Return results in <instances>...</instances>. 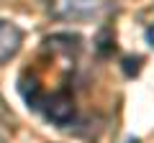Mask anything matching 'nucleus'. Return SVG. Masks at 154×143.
Listing matches in <instances>:
<instances>
[{
  "label": "nucleus",
  "mask_w": 154,
  "mask_h": 143,
  "mask_svg": "<svg viewBox=\"0 0 154 143\" xmlns=\"http://www.w3.org/2000/svg\"><path fill=\"white\" fill-rule=\"evenodd\" d=\"M21 44H23L21 28L11 21H0V64L8 61L11 56H16Z\"/></svg>",
  "instance_id": "obj_1"
},
{
  "label": "nucleus",
  "mask_w": 154,
  "mask_h": 143,
  "mask_svg": "<svg viewBox=\"0 0 154 143\" xmlns=\"http://www.w3.org/2000/svg\"><path fill=\"white\" fill-rule=\"evenodd\" d=\"M46 118L54 120V123H59V125L69 123L72 118H75V102H72L69 95H64V92L51 95V97L46 100Z\"/></svg>",
  "instance_id": "obj_2"
}]
</instances>
